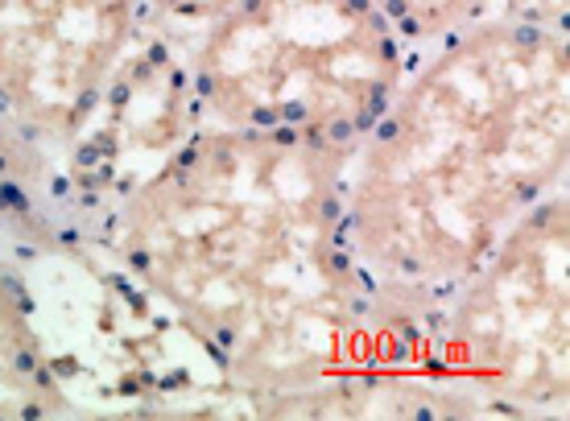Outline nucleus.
Instances as JSON below:
<instances>
[{
	"mask_svg": "<svg viewBox=\"0 0 570 421\" xmlns=\"http://www.w3.org/2000/svg\"><path fill=\"white\" fill-rule=\"evenodd\" d=\"M29 253L0 244V418H58L87 401L71 393L62 343L29 277Z\"/></svg>",
	"mask_w": 570,
	"mask_h": 421,
	"instance_id": "6",
	"label": "nucleus"
},
{
	"mask_svg": "<svg viewBox=\"0 0 570 421\" xmlns=\"http://www.w3.org/2000/svg\"><path fill=\"white\" fill-rule=\"evenodd\" d=\"M0 244L29 256L71 253L67 183L50 157L0 108Z\"/></svg>",
	"mask_w": 570,
	"mask_h": 421,
	"instance_id": "7",
	"label": "nucleus"
},
{
	"mask_svg": "<svg viewBox=\"0 0 570 421\" xmlns=\"http://www.w3.org/2000/svg\"><path fill=\"white\" fill-rule=\"evenodd\" d=\"M154 29L161 0H0V108L58 174Z\"/></svg>",
	"mask_w": 570,
	"mask_h": 421,
	"instance_id": "5",
	"label": "nucleus"
},
{
	"mask_svg": "<svg viewBox=\"0 0 570 421\" xmlns=\"http://www.w3.org/2000/svg\"><path fill=\"white\" fill-rule=\"evenodd\" d=\"M422 372L480 418L570 413V198L567 186L517 219L439 297Z\"/></svg>",
	"mask_w": 570,
	"mask_h": 421,
	"instance_id": "4",
	"label": "nucleus"
},
{
	"mask_svg": "<svg viewBox=\"0 0 570 421\" xmlns=\"http://www.w3.org/2000/svg\"><path fill=\"white\" fill-rule=\"evenodd\" d=\"M385 26L397 33V42L410 58L430 55L434 46L451 42L455 33L497 13V0H372Z\"/></svg>",
	"mask_w": 570,
	"mask_h": 421,
	"instance_id": "8",
	"label": "nucleus"
},
{
	"mask_svg": "<svg viewBox=\"0 0 570 421\" xmlns=\"http://www.w3.org/2000/svg\"><path fill=\"white\" fill-rule=\"evenodd\" d=\"M570 33L484 17L414 58L343 166V227L372 290L430 310L504 232L567 186Z\"/></svg>",
	"mask_w": 570,
	"mask_h": 421,
	"instance_id": "2",
	"label": "nucleus"
},
{
	"mask_svg": "<svg viewBox=\"0 0 570 421\" xmlns=\"http://www.w3.org/2000/svg\"><path fill=\"white\" fill-rule=\"evenodd\" d=\"M347 154L199 125L104 198L79 244L207 355L240 409L347 376H426L422 326L385 306L347 244Z\"/></svg>",
	"mask_w": 570,
	"mask_h": 421,
	"instance_id": "1",
	"label": "nucleus"
},
{
	"mask_svg": "<svg viewBox=\"0 0 570 421\" xmlns=\"http://www.w3.org/2000/svg\"><path fill=\"white\" fill-rule=\"evenodd\" d=\"M497 13L538 29H558V33L570 29V0H497Z\"/></svg>",
	"mask_w": 570,
	"mask_h": 421,
	"instance_id": "9",
	"label": "nucleus"
},
{
	"mask_svg": "<svg viewBox=\"0 0 570 421\" xmlns=\"http://www.w3.org/2000/svg\"><path fill=\"white\" fill-rule=\"evenodd\" d=\"M199 125L356 145L414 58L372 0H232L183 38Z\"/></svg>",
	"mask_w": 570,
	"mask_h": 421,
	"instance_id": "3",
	"label": "nucleus"
}]
</instances>
